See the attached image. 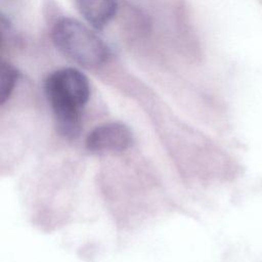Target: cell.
Wrapping results in <instances>:
<instances>
[{"label": "cell", "instance_id": "obj_1", "mask_svg": "<svg viewBox=\"0 0 262 262\" xmlns=\"http://www.w3.org/2000/svg\"><path fill=\"white\" fill-rule=\"evenodd\" d=\"M44 89L58 131L66 137H76L81 129L82 108L90 95L88 79L76 69H60L47 77Z\"/></svg>", "mask_w": 262, "mask_h": 262}, {"label": "cell", "instance_id": "obj_2", "mask_svg": "<svg viewBox=\"0 0 262 262\" xmlns=\"http://www.w3.org/2000/svg\"><path fill=\"white\" fill-rule=\"evenodd\" d=\"M51 37L64 56L84 68H97L111 54L108 46L97 34L73 18L58 20L52 29Z\"/></svg>", "mask_w": 262, "mask_h": 262}, {"label": "cell", "instance_id": "obj_3", "mask_svg": "<svg viewBox=\"0 0 262 262\" xmlns=\"http://www.w3.org/2000/svg\"><path fill=\"white\" fill-rule=\"evenodd\" d=\"M131 141V132L125 125L107 123L97 126L88 134L86 146L94 154L119 152L127 149Z\"/></svg>", "mask_w": 262, "mask_h": 262}, {"label": "cell", "instance_id": "obj_4", "mask_svg": "<svg viewBox=\"0 0 262 262\" xmlns=\"http://www.w3.org/2000/svg\"><path fill=\"white\" fill-rule=\"evenodd\" d=\"M80 14L93 28L101 30L115 16L117 0H75Z\"/></svg>", "mask_w": 262, "mask_h": 262}, {"label": "cell", "instance_id": "obj_5", "mask_svg": "<svg viewBox=\"0 0 262 262\" xmlns=\"http://www.w3.org/2000/svg\"><path fill=\"white\" fill-rule=\"evenodd\" d=\"M18 78L16 69L2 61L0 67V103L3 104L10 96Z\"/></svg>", "mask_w": 262, "mask_h": 262}]
</instances>
